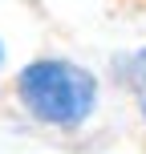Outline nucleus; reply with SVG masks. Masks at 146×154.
<instances>
[{
  "label": "nucleus",
  "instance_id": "1",
  "mask_svg": "<svg viewBox=\"0 0 146 154\" xmlns=\"http://www.w3.org/2000/svg\"><path fill=\"white\" fill-rule=\"evenodd\" d=\"M16 114L53 134H81L101 109V77L65 53H41L24 61L8 81Z\"/></svg>",
  "mask_w": 146,
  "mask_h": 154
},
{
  "label": "nucleus",
  "instance_id": "3",
  "mask_svg": "<svg viewBox=\"0 0 146 154\" xmlns=\"http://www.w3.org/2000/svg\"><path fill=\"white\" fill-rule=\"evenodd\" d=\"M8 61V45H4V37H0V65Z\"/></svg>",
  "mask_w": 146,
  "mask_h": 154
},
{
  "label": "nucleus",
  "instance_id": "2",
  "mask_svg": "<svg viewBox=\"0 0 146 154\" xmlns=\"http://www.w3.org/2000/svg\"><path fill=\"white\" fill-rule=\"evenodd\" d=\"M110 73H114V81L126 89V97H130L134 114H138L142 138H146V45L126 49V53H114V61H110Z\"/></svg>",
  "mask_w": 146,
  "mask_h": 154
}]
</instances>
